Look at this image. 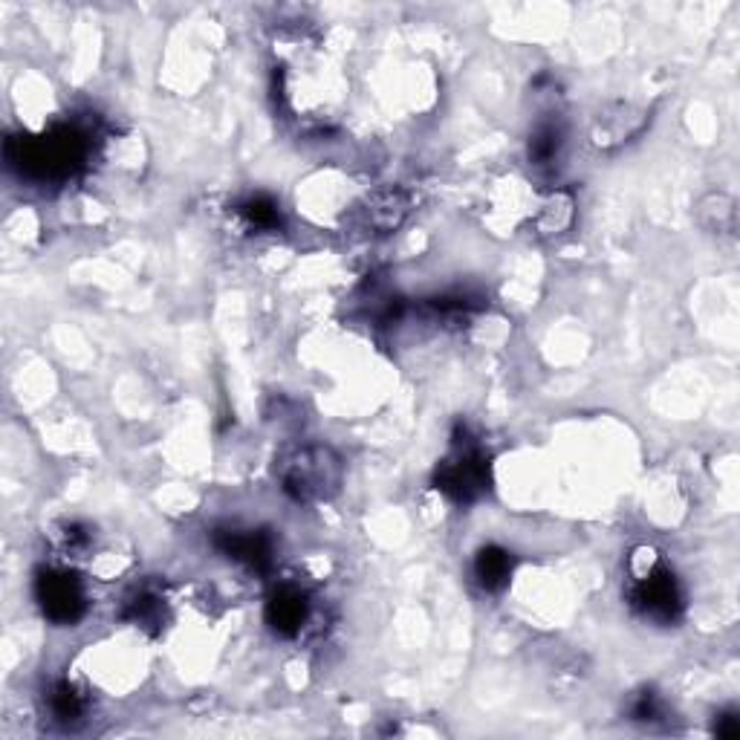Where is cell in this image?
Returning <instances> with one entry per match:
<instances>
[{
	"instance_id": "1",
	"label": "cell",
	"mask_w": 740,
	"mask_h": 740,
	"mask_svg": "<svg viewBox=\"0 0 740 740\" xmlns=\"http://www.w3.org/2000/svg\"><path fill=\"white\" fill-rule=\"evenodd\" d=\"M278 484L295 504H324L338 495L345 480V463L322 443H307L284 452L278 460Z\"/></svg>"
},
{
	"instance_id": "12",
	"label": "cell",
	"mask_w": 740,
	"mask_h": 740,
	"mask_svg": "<svg viewBox=\"0 0 740 740\" xmlns=\"http://www.w3.org/2000/svg\"><path fill=\"white\" fill-rule=\"evenodd\" d=\"M697 221L700 226L709 229L711 235H732L734 226H738V209H734V200L729 194H706L700 203H697Z\"/></svg>"
},
{
	"instance_id": "15",
	"label": "cell",
	"mask_w": 740,
	"mask_h": 740,
	"mask_svg": "<svg viewBox=\"0 0 740 740\" xmlns=\"http://www.w3.org/2000/svg\"><path fill=\"white\" fill-rule=\"evenodd\" d=\"M125 616L140 628H162L165 622V601L151 590H136L125 601Z\"/></svg>"
},
{
	"instance_id": "16",
	"label": "cell",
	"mask_w": 740,
	"mask_h": 740,
	"mask_svg": "<svg viewBox=\"0 0 740 740\" xmlns=\"http://www.w3.org/2000/svg\"><path fill=\"white\" fill-rule=\"evenodd\" d=\"M237 214H241V221L246 223V226L257 229V232H272V229L281 226L278 203L266 197V194H255V197H250L246 203H241Z\"/></svg>"
},
{
	"instance_id": "9",
	"label": "cell",
	"mask_w": 740,
	"mask_h": 740,
	"mask_svg": "<svg viewBox=\"0 0 740 740\" xmlns=\"http://www.w3.org/2000/svg\"><path fill=\"white\" fill-rule=\"evenodd\" d=\"M310 601L307 594L295 585L275 587L266 599V625H270L278 637H295L301 628L307 625Z\"/></svg>"
},
{
	"instance_id": "7",
	"label": "cell",
	"mask_w": 740,
	"mask_h": 740,
	"mask_svg": "<svg viewBox=\"0 0 740 740\" xmlns=\"http://www.w3.org/2000/svg\"><path fill=\"white\" fill-rule=\"evenodd\" d=\"M646 111H639L633 104H608V108H601L594 116L590 140H594V145L601 148V151H610V148L628 142L630 136H637V133L646 128Z\"/></svg>"
},
{
	"instance_id": "4",
	"label": "cell",
	"mask_w": 740,
	"mask_h": 740,
	"mask_svg": "<svg viewBox=\"0 0 740 740\" xmlns=\"http://www.w3.org/2000/svg\"><path fill=\"white\" fill-rule=\"evenodd\" d=\"M628 599L630 608L637 610L642 619L657 625H675L682 616V608H686L680 581L662 561L642 576L630 579Z\"/></svg>"
},
{
	"instance_id": "2",
	"label": "cell",
	"mask_w": 740,
	"mask_h": 740,
	"mask_svg": "<svg viewBox=\"0 0 740 740\" xmlns=\"http://www.w3.org/2000/svg\"><path fill=\"white\" fill-rule=\"evenodd\" d=\"M88 142L75 128H59V131L38 136V140H9L7 160L21 174L36 180H61L70 176L84 160Z\"/></svg>"
},
{
	"instance_id": "11",
	"label": "cell",
	"mask_w": 740,
	"mask_h": 740,
	"mask_svg": "<svg viewBox=\"0 0 740 740\" xmlns=\"http://www.w3.org/2000/svg\"><path fill=\"white\" fill-rule=\"evenodd\" d=\"M515 572V556L498 544H486L480 547L475 556V579L477 585L495 594V590H504L509 585Z\"/></svg>"
},
{
	"instance_id": "8",
	"label": "cell",
	"mask_w": 740,
	"mask_h": 740,
	"mask_svg": "<svg viewBox=\"0 0 740 740\" xmlns=\"http://www.w3.org/2000/svg\"><path fill=\"white\" fill-rule=\"evenodd\" d=\"M410 212V194L405 189H376L374 194H367L365 203L359 205L362 214V226L374 229L379 235H388L403 226L405 217Z\"/></svg>"
},
{
	"instance_id": "3",
	"label": "cell",
	"mask_w": 740,
	"mask_h": 740,
	"mask_svg": "<svg viewBox=\"0 0 740 740\" xmlns=\"http://www.w3.org/2000/svg\"><path fill=\"white\" fill-rule=\"evenodd\" d=\"M463 437H466V432H463ZM434 486L455 504H475L491 486L489 455L469 437L466 440L457 437L452 455L434 472Z\"/></svg>"
},
{
	"instance_id": "10",
	"label": "cell",
	"mask_w": 740,
	"mask_h": 740,
	"mask_svg": "<svg viewBox=\"0 0 740 740\" xmlns=\"http://www.w3.org/2000/svg\"><path fill=\"white\" fill-rule=\"evenodd\" d=\"M572 217H576V200L570 191H553L541 203L536 217L529 221V226L536 237H556L572 226Z\"/></svg>"
},
{
	"instance_id": "14",
	"label": "cell",
	"mask_w": 740,
	"mask_h": 740,
	"mask_svg": "<svg viewBox=\"0 0 740 740\" xmlns=\"http://www.w3.org/2000/svg\"><path fill=\"white\" fill-rule=\"evenodd\" d=\"M561 148H565V131L558 122H541V125L533 131L529 136V160L538 169H550L553 162L561 156Z\"/></svg>"
},
{
	"instance_id": "18",
	"label": "cell",
	"mask_w": 740,
	"mask_h": 740,
	"mask_svg": "<svg viewBox=\"0 0 740 740\" xmlns=\"http://www.w3.org/2000/svg\"><path fill=\"white\" fill-rule=\"evenodd\" d=\"M55 544H59L61 553H81L88 550L90 536L88 529L79 527V524H64V527H59V533H55Z\"/></svg>"
},
{
	"instance_id": "5",
	"label": "cell",
	"mask_w": 740,
	"mask_h": 740,
	"mask_svg": "<svg viewBox=\"0 0 740 740\" xmlns=\"http://www.w3.org/2000/svg\"><path fill=\"white\" fill-rule=\"evenodd\" d=\"M36 599L47 619L55 625L79 622L88 610V594H84L79 576L70 570H59V567H47L38 572Z\"/></svg>"
},
{
	"instance_id": "19",
	"label": "cell",
	"mask_w": 740,
	"mask_h": 740,
	"mask_svg": "<svg viewBox=\"0 0 740 740\" xmlns=\"http://www.w3.org/2000/svg\"><path fill=\"white\" fill-rule=\"evenodd\" d=\"M714 734H720V738H738L740 734L738 711H723V714H718V720H714Z\"/></svg>"
},
{
	"instance_id": "17",
	"label": "cell",
	"mask_w": 740,
	"mask_h": 740,
	"mask_svg": "<svg viewBox=\"0 0 740 740\" xmlns=\"http://www.w3.org/2000/svg\"><path fill=\"white\" fill-rule=\"evenodd\" d=\"M628 714H630V720H639V723H651V720L660 718L662 703H660V697H657V691H651V689L637 691V695L630 697Z\"/></svg>"
},
{
	"instance_id": "6",
	"label": "cell",
	"mask_w": 740,
	"mask_h": 740,
	"mask_svg": "<svg viewBox=\"0 0 740 740\" xmlns=\"http://www.w3.org/2000/svg\"><path fill=\"white\" fill-rule=\"evenodd\" d=\"M214 547L226 558L237 565L250 567V570H266L272 565V553L275 544L261 529H243V527H221L214 529Z\"/></svg>"
},
{
	"instance_id": "13",
	"label": "cell",
	"mask_w": 740,
	"mask_h": 740,
	"mask_svg": "<svg viewBox=\"0 0 740 740\" xmlns=\"http://www.w3.org/2000/svg\"><path fill=\"white\" fill-rule=\"evenodd\" d=\"M47 703H50V714L55 723L61 726H75L84 720L88 714V700L75 689L70 680H55L50 686V697H47Z\"/></svg>"
}]
</instances>
